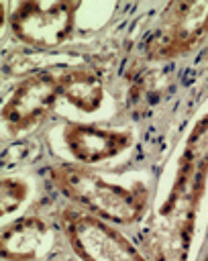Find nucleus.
Listing matches in <instances>:
<instances>
[{
    "instance_id": "0eeeda50",
    "label": "nucleus",
    "mask_w": 208,
    "mask_h": 261,
    "mask_svg": "<svg viewBox=\"0 0 208 261\" xmlns=\"http://www.w3.org/2000/svg\"><path fill=\"white\" fill-rule=\"evenodd\" d=\"M63 141L75 161L90 165L110 159L131 147L133 135L128 130L100 128L96 124L67 122L63 128Z\"/></svg>"
},
{
    "instance_id": "f8f14e48",
    "label": "nucleus",
    "mask_w": 208,
    "mask_h": 261,
    "mask_svg": "<svg viewBox=\"0 0 208 261\" xmlns=\"http://www.w3.org/2000/svg\"><path fill=\"white\" fill-rule=\"evenodd\" d=\"M206 57H208V47H206Z\"/></svg>"
},
{
    "instance_id": "1a4fd4ad",
    "label": "nucleus",
    "mask_w": 208,
    "mask_h": 261,
    "mask_svg": "<svg viewBox=\"0 0 208 261\" xmlns=\"http://www.w3.org/2000/svg\"><path fill=\"white\" fill-rule=\"evenodd\" d=\"M61 96L84 112H94L100 108L104 98V88L100 77L88 67H73L59 73Z\"/></svg>"
},
{
    "instance_id": "423d86ee",
    "label": "nucleus",
    "mask_w": 208,
    "mask_h": 261,
    "mask_svg": "<svg viewBox=\"0 0 208 261\" xmlns=\"http://www.w3.org/2000/svg\"><path fill=\"white\" fill-rule=\"evenodd\" d=\"M61 96L59 73L41 71L27 77L6 100L2 118L10 133H20L43 120Z\"/></svg>"
},
{
    "instance_id": "f03ea898",
    "label": "nucleus",
    "mask_w": 208,
    "mask_h": 261,
    "mask_svg": "<svg viewBox=\"0 0 208 261\" xmlns=\"http://www.w3.org/2000/svg\"><path fill=\"white\" fill-rule=\"evenodd\" d=\"M208 179V114L202 116L186 139L171 192L159 214L173 220L179 232H190L204 186Z\"/></svg>"
},
{
    "instance_id": "9b49d317",
    "label": "nucleus",
    "mask_w": 208,
    "mask_h": 261,
    "mask_svg": "<svg viewBox=\"0 0 208 261\" xmlns=\"http://www.w3.org/2000/svg\"><path fill=\"white\" fill-rule=\"evenodd\" d=\"M204 261H208V249H206V255H204Z\"/></svg>"
},
{
    "instance_id": "20e7f679",
    "label": "nucleus",
    "mask_w": 208,
    "mask_h": 261,
    "mask_svg": "<svg viewBox=\"0 0 208 261\" xmlns=\"http://www.w3.org/2000/svg\"><path fill=\"white\" fill-rule=\"evenodd\" d=\"M206 35L208 2H173L163 10L145 51L153 59H173L190 53Z\"/></svg>"
},
{
    "instance_id": "39448f33",
    "label": "nucleus",
    "mask_w": 208,
    "mask_h": 261,
    "mask_svg": "<svg viewBox=\"0 0 208 261\" xmlns=\"http://www.w3.org/2000/svg\"><path fill=\"white\" fill-rule=\"evenodd\" d=\"M77 2H22L10 18L14 35L33 47L53 49L73 33Z\"/></svg>"
},
{
    "instance_id": "f257e3e1",
    "label": "nucleus",
    "mask_w": 208,
    "mask_h": 261,
    "mask_svg": "<svg viewBox=\"0 0 208 261\" xmlns=\"http://www.w3.org/2000/svg\"><path fill=\"white\" fill-rule=\"evenodd\" d=\"M51 179L71 202L80 204L86 212L114 224L137 222L143 216L149 198V192L143 184L122 188L102 179L82 165H55L51 169Z\"/></svg>"
},
{
    "instance_id": "7ed1b4c3",
    "label": "nucleus",
    "mask_w": 208,
    "mask_h": 261,
    "mask_svg": "<svg viewBox=\"0 0 208 261\" xmlns=\"http://www.w3.org/2000/svg\"><path fill=\"white\" fill-rule=\"evenodd\" d=\"M63 232L82 261H149L120 230L90 212H63ZM157 261L169 259L161 255Z\"/></svg>"
},
{
    "instance_id": "9d476101",
    "label": "nucleus",
    "mask_w": 208,
    "mask_h": 261,
    "mask_svg": "<svg viewBox=\"0 0 208 261\" xmlns=\"http://www.w3.org/2000/svg\"><path fill=\"white\" fill-rule=\"evenodd\" d=\"M27 196V184L20 179H6L2 181V214H10L16 210Z\"/></svg>"
},
{
    "instance_id": "6e6552de",
    "label": "nucleus",
    "mask_w": 208,
    "mask_h": 261,
    "mask_svg": "<svg viewBox=\"0 0 208 261\" xmlns=\"http://www.w3.org/2000/svg\"><path fill=\"white\" fill-rule=\"evenodd\" d=\"M47 224L39 216H22L2 232V259L6 261H33L47 239Z\"/></svg>"
}]
</instances>
